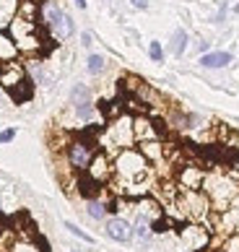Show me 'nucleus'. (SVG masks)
<instances>
[{
	"instance_id": "f257e3e1",
	"label": "nucleus",
	"mask_w": 239,
	"mask_h": 252,
	"mask_svg": "<svg viewBox=\"0 0 239 252\" xmlns=\"http://www.w3.org/2000/svg\"><path fill=\"white\" fill-rule=\"evenodd\" d=\"M112 169H115V174L125 185L135 188V185H141V182H149V177H151V161L141 154V148H133L130 146V148L117 151L115 161H112Z\"/></svg>"
},
{
	"instance_id": "f03ea898",
	"label": "nucleus",
	"mask_w": 239,
	"mask_h": 252,
	"mask_svg": "<svg viewBox=\"0 0 239 252\" xmlns=\"http://www.w3.org/2000/svg\"><path fill=\"white\" fill-rule=\"evenodd\" d=\"M203 190H206V198L213 203L218 211L229 208V205L239 198L237 182L232 180V177H226V174H206Z\"/></svg>"
},
{
	"instance_id": "7ed1b4c3",
	"label": "nucleus",
	"mask_w": 239,
	"mask_h": 252,
	"mask_svg": "<svg viewBox=\"0 0 239 252\" xmlns=\"http://www.w3.org/2000/svg\"><path fill=\"white\" fill-rule=\"evenodd\" d=\"M104 141L109 148L115 151H122V148H130L135 143V133H133V117L130 115H120L112 120V125L107 127Z\"/></svg>"
},
{
	"instance_id": "20e7f679",
	"label": "nucleus",
	"mask_w": 239,
	"mask_h": 252,
	"mask_svg": "<svg viewBox=\"0 0 239 252\" xmlns=\"http://www.w3.org/2000/svg\"><path fill=\"white\" fill-rule=\"evenodd\" d=\"M11 34H13V42H16L18 52H21V50L24 52H36L42 47V39L36 36V24L29 21V18H24V16L13 18Z\"/></svg>"
},
{
	"instance_id": "39448f33",
	"label": "nucleus",
	"mask_w": 239,
	"mask_h": 252,
	"mask_svg": "<svg viewBox=\"0 0 239 252\" xmlns=\"http://www.w3.org/2000/svg\"><path fill=\"white\" fill-rule=\"evenodd\" d=\"M179 208L187 213L190 219H203L206 213L210 211V200L206 198V192H200V190H182L179 195Z\"/></svg>"
},
{
	"instance_id": "423d86ee",
	"label": "nucleus",
	"mask_w": 239,
	"mask_h": 252,
	"mask_svg": "<svg viewBox=\"0 0 239 252\" xmlns=\"http://www.w3.org/2000/svg\"><path fill=\"white\" fill-rule=\"evenodd\" d=\"M65 154H68V164L73 166V169L86 172L89 164H91V158L96 156V148L91 146L89 141H73V143H68Z\"/></svg>"
},
{
	"instance_id": "0eeeda50",
	"label": "nucleus",
	"mask_w": 239,
	"mask_h": 252,
	"mask_svg": "<svg viewBox=\"0 0 239 252\" xmlns=\"http://www.w3.org/2000/svg\"><path fill=\"white\" fill-rule=\"evenodd\" d=\"M104 234L112 242L127 245V242H133V223L127 219H122V216H112V219H107V223H104Z\"/></svg>"
},
{
	"instance_id": "6e6552de",
	"label": "nucleus",
	"mask_w": 239,
	"mask_h": 252,
	"mask_svg": "<svg viewBox=\"0 0 239 252\" xmlns=\"http://www.w3.org/2000/svg\"><path fill=\"white\" fill-rule=\"evenodd\" d=\"M179 237H182V242H185V247L190 252H200V250H206L210 245V234H208L203 226H198V223L185 226V229L179 231Z\"/></svg>"
},
{
	"instance_id": "1a4fd4ad",
	"label": "nucleus",
	"mask_w": 239,
	"mask_h": 252,
	"mask_svg": "<svg viewBox=\"0 0 239 252\" xmlns=\"http://www.w3.org/2000/svg\"><path fill=\"white\" fill-rule=\"evenodd\" d=\"M112 164H109V158H107V154H102V151H96V156L91 158V164H89V169H86V174H89V180L94 182V185H104L109 177H112Z\"/></svg>"
},
{
	"instance_id": "9d476101",
	"label": "nucleus",
	"mask_w": 239,
	"mask_h": 252,
	"mask_svg": "<svg viewBox=\"0 0 239 252\" xmlns=\"http://www.w3.org/2000/svg\"><path fill=\"white\" fill-rule=\"evenodd\" d=\"M206 180V172L198 169V166H182L179 169V185L182 190H200Z\"/></svg>"
},
{
	"instance_id": "9b49d317",
	"label": "nucleus",
	"mask_w": 239,
	"mask_h": 252,
	"mask_svg": "<svg viewBox=\"0 0 239 252\" xmlns=\"http://www.w3.org/2000/svg\"><path fill=\"white\" fill-rule=\"evenodd\" d=\"M133 133H135V141H159V133H156V127L149 117L138 115L133 117Z\"/></svg>"
},
{
	"instance_id": "f8f14e48",
	"label": "nucleus",
	"mask_w": 239,
	"mask_h": 252,
	"mask_svg": "<svg viewBox=\"0 0 239 252\" xmlns=\"http://www.w3.org/2000/svg\"><path fill=\"white\" fill-rule=\"evenodd\" d=\"M232 63V52H206L203 58H200V65L208 70L213 68H226V65Z\"/></svg>"
},
{
	"instance_id": "ddd939ff",
	"label": "nucleus",
	"mask_w": 239,
	"mask_h": 252,
	"mask_svg": "<svg viewBox=\"0 0 239 252\" xmlns=\"http://www.w3.org/2000/svg\"><path fill=\"white\" fill-rule=\"evenodd\" d=\"M18 0H0V29H5V26L13 24V18L18 13Z\"/></svg>"
},
{
	"instance_id": "4468645a",
	"label": "nucleus",
	"mask_w": 239,
	"mask_h": 252,
	"mask_svg": "<svg viewBox=\"0 0 239 252\" xmlns=\"http://www.w3.org/2000/svg\"><path fill=\"white\" fill-rule=\"evenodd\" d=\"M151 234H153V223L149 221V219H143V216H138L135 219V223H133V239H138V242H151Z\"/></svg>"
},
{
	"instance_id": "2eb2a0df",
	"label": "nucleus",
	"mask_w": 239,
	"mask_h": 252,
	"mask_svg": "<svg viewBox=\"0 0 239 252\" xmlns=\"http://www.w3.org/2000/svg\"><path fill=\"white\" fill-rule=\"evenodd\" d=\"M16 55H18L16 42H13L8 34L0 32V63H13V60H16Z\"/></svg>"
},
{
	"instance_id": "dca6fc26",
	"label": "nucleus",
	"mask_w": 239,
	"mask_h": 252,
	"mask_svg": "<svg viewBox=\"0 0 239 252\" xmlns=\"http://www.w3.org/2000/svg\"><path fill=\"white\" fill-rule=\"evenodd\" d=\"M86 213H89V219H94V221H104L107 213H109V205L99 198H89L86 200Z\"/></svg>"
},
{
	"instance_id": "f3484780",
	"label": "nucleus",
	"mask_w": 239,
	"mask_h": 252,
	"mask_svg": "<svg viewBox=\"0 0 239 252\" xmlns=\"http://www.w3.org/2000/svg\"><path fill=\"white\" fill-rule=\"evenodd\" d=\"M50 32H52L55 39H68V36H70L73 32H76V26H73V18H70L68 13H62V18L52 26Z\"/></svg>"
},
{
	"instance_id": "a211bd4d",
	"label": "nucleus",
	"mask_w": 239,
	"mask_h": 252,
	"mask_svg": "<svg viewBox=\"0 0 239 252\" xmlns=\"http://www.w3.org/2000/svg\"><path fill=\"white\" fill-rule=\"evenodd\" d=\"M141 154L149 158V161H159V158L167 154V151H164V146L159 141H143L141 143Z\"/></svg>"
},
{
	"instance_id": "6ab92c4d",
	"label": "nucleus",
	"mask_w": 239,
	"mask_h": 252,
	"mask_svg": "<svg viewBox=\"0 0 239 252\" xmlns=\"http://www.w3.org/2000/svg\"><path fill=\"white\" fill-rule=\"evenodd\" d=\"M185 47H187V32L185 29H177L174 32V36H172V52L177 55H185Z\"/></svg>"
},
{
	"instance_id": "aec40b11",
	"label": "nucleus",
	"mask_w": 239,
	"mask_h": 252,
	"mask_svg": "<svg viewBox=\"0 0 239 252\" xmlns=\"http://www.w3.org/2000/svg\"><path fill=\"white\" fill-rule=\"evenodd\" d=\"M70 101H73V107H76V104H86V101H91V91L84 86V83H78V86L70 91Z\"/></svg>"
},
{
	"instance_id": "412c9836",
	"label": "nucleus",
	"mask_w": 239,
	"mask_h": 252,
	"mask_svg": "<svg viewBox=\"0 0 239 252\" xmlns=\"http://www.w3.org/2000/svg\"><path fill=\"white\" fill-rule=\"evenodd\" d=\"M104 58H102V55H91V58H89V63H86V68H89V73H91V76H99V73H102L104 70Z\"/></svg>"
},
{
	"instance_id": "4be33fe9",
	"label": "nucleus",
	"mask_w": 239,
	"mask_h": 252,
	"mask_svg": "<svg viewBox=\"0 0 239 252\" xmlns=\"http://www.w3.org/2000/svg\"><path fill=\"white\" fill-rule=\"evenodd\" d=\"M65 229L70 231L73 237H78V239H84V242H89V245H94V237H91V234H86L84 229H78L76 223H70V221H65Z\"/></svg>"
},
{
	"instance_id": "5701e85b",
	"label": "nucleus",
	"mask_w": 239,
	"mask_h": 252,
	"mask_svg": "<svg viewBox=\"0 0 239 252\" xmlns=\"http://www.w3.org/2000/svg\"><path fill=\"white\" fill-rule=\"evenodd\" d=\"M76 115L84 120V123H89V120L94 117V104H91V101H86V104H76Z\"/></svg>"
},
{
	"instance_id": "b1692460",
	"label": "nucleus",
	"mask_w": 239,
	"mask_h": 252,
	"mask_svg": "<svg viewBox=\"0 0 239 252\" xmlns=\"http://www.w3.org/2000/svg\"><path fill=\"white\" fill-rule=\"evenodd\" d=\"M149 55H151V60H153V63H161V60H164L161 44H159V42H151V44H149Z\"/></svg>"
},
{
	"instance_id": "393cba45",
	"label": "nucleus",
	"mask_w": 239,
	"mask_h": 252,
	"mask_svg": "<svg viewBox=\"0 0 239 252\" xmlns=\"http://www.w3.org/2000/svg\"><path fill=\"white\" fill-rule=\"evenodd\" d=\"M16 138V127H5V130H0V143H11Z\"/></svg>"
},
{
	"instance_id": "a878e982",
	"label": "nucleus",
	"mask_w": 239,
	"mask_h": 252,
	"mask_svg": "<svg viewBox=\"0 0 239 252\" xmlns=\"http://www.w3.org/2000/svg\"><path fill=\"white\" fill-rule=\"evenodd\" d=\"M130 3L138 8V11H146V8H149V0H130Z\"/></svg>"
},
{
	"instance_id": "bb28decb",
	"label": "nucleus",
	"mask_w": 239,
	"mask_h": 252,
	"mask_svg": "<svg viewBox=\"0 0 239 252\" xmlns=\"http://www.w3.org/2000/svg\"><path fill=\"white\" fill-rule=\"evenodd\" d=\"M84 44H86V47H91V34H89V32L84 34Z\"/></svg>"
},
{
	"instance_id": "cd10ccee",
	"label": "nucleus",
	"mask_w": 239,
	"mask_h": 252,
	"mask_svg": "<svg viewBox=\"0 0 239 252\" xmlns=\"http://www.w3.org/2000/svg\"><path fill=\"white\" fill-rule=\"evenodd\" d=\"M76 5L78 8H86V0H76Z\"/></svg>"
},
{
	"instance_id": "c85d7f7f",
	"label": "nucleus",
	"mask_w": 239,
	"mask_h": 252,
	"mask_svg": "<svg viewBox=\"0 0 239 252\" xmlns=\"http://www.w3.org/2000/svg\"><path fill=\"white\" fill-rule=\"evenodd\" d=\"M0 107H3V94H0Z\"/></svg>"
},
{
	"instance_id": "c756f323",
	"label": "nucleus",
	"mask_w": 239,
	"mask_h": 252,
	"mask_svg": "<svg viewBox=\"0 0 239 252\" xmlns=\"http://www.w3.org/2000/svg\"><path fill=\"white\" fill-rule=\"evenodd\" d=\"M70 252H78V250H70Z\"/></svg>"
}]
</instances>
